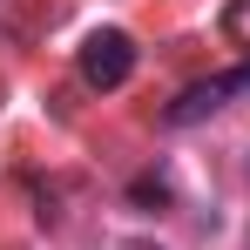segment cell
<instances>
[{"label": "cell", "instance_id": "6da1fadb", "mask_svg": "<svg viewBox=\"0 0 250 250\" xmlns=\"http://www.w3.org/2000/svg\"><path fill=\"white\" fill-rule=\"evenodd\" d=\"M237 95H250V61L244 68H223V75H209V82H196V88H183V95L163 108V122L189 128V122H203V115H216V108H230Z\"/></svg>", "mask_w": 250, "mask_h": 250}, {"label": "cell", "instance_id": "7a4b0ae2", "mask_svg": "<svg viewBox=\"0 0 250 250\" xmlns=\"http://www.w3.org/2000/svg\"><path fill=\"white\" fill-rule=\"evenodd\" d=\"M128 75H135V41H128L122 27H95L82 41V82L108 95V88H122Z\"/></svg>", "mask_w": 250, "mask_h": 250}, {"label": "cell", "instance_id": "3957f363", "mask_svg": "<svg viewBox=\"0 0 250 250\" xmlns=\"http://www.w3.org/2000/svg\"><path fill=\"white\" fill-rule=\"evenodd\" d=\"M223 27H230L237 41H250V0H230V7H223Z\"/></svg>", "mask_w": 250, "mask_h": 250}]
</instances>
